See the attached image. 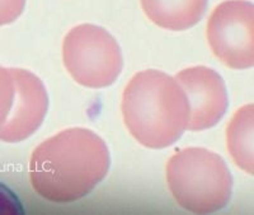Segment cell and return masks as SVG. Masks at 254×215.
Listing matches in <instances>:
<instances>
[{
    "mask_svg": "<svg viewBox=\"0 0 254 215\" xmlns=\"http://www.w3.org/2000/svg\"><path fill=\"white\" fill-rule=\"evenodd\" d=\"M145 15L168 31H186L196 26L207 10L208 0H140Z\"/></svg>",
    "mask_w": 254,
    "mask_h": 215,
    "instance_id": "8",
    "label": "cell"
},
{
    "mask_svg": "<svg viewBox=\"0 0 254 215\" xmlns=\"http://www.w3.org/2000/svg\"><path fill=\"white\" fill-rule=\"evenodd\" d=\"M253 3L226 0L214 9L207 23L211 51L222 64L235 70L254 64Z\"/></svg>",
    "mask_w": 254,
    "mask_h": 215,
    "instance_id": "5",
    "label": "cell"
},
{
    "mask_svg": "<svg viewBox=\"0 0 254 215\" xmlns=\"http://www.w3.org/2000/svg\"><path fill=\"white\" fill-rule=\"evenodd\" d=\"M64 67L83 87L112 85L124 69V56L116 38L101 26L84 23L67 32L63 42Z\"/></svg>",
    "mask_w": 254,
    "mask_h": 215,
    "instance_id": "4",
    "label": "cell"
},
{
    "mask_svg": "<svg viewBox=\"0 0 254 215\" xmlns=\"http://www.w3.org/2000/svg\"><path fill=\"white\" fill-rule=\"evenodd\" d=\"M15 98L13 68L0 67V126L8 119Z\"/></svg>",
    "mask_w": 254,
    "mask_h": 215,
    "instance_id": "10",
    "label": "cell"
},
{
    "mask_svg": "<svg viewBox=\"0 0 254 215\" xmlns=\"http://www.w3.org/2000/svg\"><path fill=\"white\" fill-rule=\"evenodd\" d=\"M121 111L127 130L141 145L163 149L181 139L190 125V103L176 78L155 69L130 79Z\"/></svg>",
    "mask_w": 254,
    "mask_h": 215,
    "instance_id": "2",
    "label": "cell"
},
{
    "mask_svg": "<svg viewBox=\"0 0 254 215\" xmlns=\"http://www.w3.org/2000/svg\"><path fill=\"white\" fill-rule=\"evenodd\" d=\"M190 103L188 130L203 131L214 128L225 116L229 94L225 80L211 68L190 67L176 75Z\"/></svg>",
    "mask_w": 254,
    "mask_h": 215,
    "instance_id": "6",
    "label": "cell"
},
{
    "mask_svg": "<svg viewBox=\"0 0 254 215\" xmlns=\"http://www.w3.org/2000/svg\"><path fill=\"white\" fill-rule=\"evenodd\" d=\"M0 214H24V208L12 190L0 182Z\"/></svg>",
    "mask_w": 254,
    "mask_h": 215,
    "instance_id": "11",
    "label": "cell"
},
{
    "mask_svg": "<svg viewBox=\"0 0 254 215\" xmlns=\"http://www.w3.org/2000/svg\"><path fill=\"white\" fill-rule=\"evenodd\" d=\"M111 154L97 133L70 128L42 142L29 159L32 187L46 200L69 204L85 198L108 175Z\"/></svg>",
    "mask_w": 254,
    "mask_h": 215,
    "instance_id": "1",
    "label": "cell"
},
{
    "mask_svg": "<svg viewBox=\"0 0 254 215\" xmlns=\"http://www.w3.org/2000/svg\"><path fill=\"white\" fill-rule=\"evenodd\" d=\"M26 0H0V27L13 23L20 17Z\"/></svg>",
    "mask_w": 254,
    "mask_h": 215,
    "instance_id": "12",
    "label": "cell"
},
{
    "mask_svg": "<svg viewBox=\"0 0 254 215\" xmlns=\"http://www.w3.org/2000/svg\"><path fill=\"white\" fill-rule=\"evenodd\" d=\"M15 98L8 119L0 126V142L19 143L42 125L49 110V94L44 81L26 69L13 68Z\"/></svg>",
    "mask_w": 254,
    "mask_h": 215,
    "instance_id": "7",
    "label": "cell"
},
{
    "mask_svg": "<svg viewBox=\"0 0 254 215\" xmlns=\"http://www.w3.org/2000/svg\"><path fill=\"white\" fill-rule=\"evenodd\" d=\"M254 105L243 106L237 111L226 129V144L231 158L240 169L253 175Z\"/></svg>",
    "mask_w": 254,
    "mask_h": 215,
    "instance_id": "9",
    "label": "cell"
},
{
    "mask_svg": "<svg viewBox=\"0 0 254 215\" xmlns=\"http://www.w3.org/2000/svg\"><path fill=\"white\" fill-rule=\"evenodd\" d=\"M169 191L179 207L194 214H212L230 203L234 180L221 155L190 146L167 164Z\"/></svg>",
    "mask_w": 254,
    "mask_h": 215,
    "instance_id": "3",
    "label": "cell"
}]
</instances>
